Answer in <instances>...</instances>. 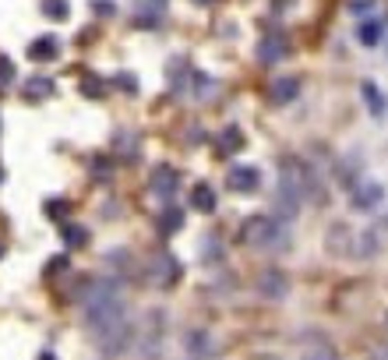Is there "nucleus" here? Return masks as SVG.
<instances>
[{
    "label": "nucleus",
    "instance_id": "obj_1",
    "mask_svg": "<svg viewBox=\"0 0 388 360\" xmlns=\"http://www.w3.org/2000/svg\"><path fill=\"white\" fill-rule=\"evenodd\" d=\"M81 308H85V328L92 336L106 332L110 325L116 321H127V300L121 293V286H116L113 279H96V283H88V293L81 300Z\"/></svg>",
    "mask_w": 388,
    "mask_h": 360
},
{
    "label": "nucleus",
    "instance_id": "obj_2",
    "mask_svg": "<svg viewBox=\"0 0 388 360\" xmlns=\"http://www.w3.org/2000/svg\"><path fill=\"white\" fill-rule=\"evenodd\" d=\"M279 237H283V226L272 219V216H251L244 223V240L251 248H279Z\"/></svg>",
    "mask_w": 388,
    "mask_h": 360
},
{
    "label": "nucleus",
    "instance_id": "obj_3",
    "mask_svg": "<svg viewBox=\"0 0 388 360\" xmlns=\"http://www.w3.org/2000/svg\"><path fill=\"white\" fill-rule=\"evenodd\" d=\"M181 261H176L170 251H156L152 258H148V265H145V279L152 283V286H170V283H176L181 279Z\"/></svg>",
    "mask_w": 388,
    "mask_h": 360
},
{
    "label": "nucleus",
    "instance_id": "obj_4",
    "mask_svg": "<svg viewBox=\"0 0 388 360\" xmlns=\"http://www.w3.org/2000/svg\"><path fill=\"white\" fill-rule=\"evenodd\" d=\"M226 184H229V191H236V194H254V191L261 188V170H258V166H233V170L226 173Z\"/></svg>",
    "mask_w": 388,
    "mask_h": 360
},
{
    "label": "nucleus",
    "instance_id": "obj_5",
    "mask_svg": "<svg viewBox=\"0 0 388 360\" xmlns=\"http://www.w3.org/2000/svg\"><path fill=\"white\" fill-rule=\"evenodd\" d=\"M385 201V188L378 184V180H360V184L353 188V208L356 212H371V208H378Z\"/></svg>",
    "mask_w": 388,
    "mask_h": 360
},
{
    "label": "nucleus",
    "instance_id": "obj_6",
    "mask_svg": "<svg viewBox=\"0 0 388 360\" xmlns=\"http://www.w3.org/2000/svg\"><path fill=\"white\" fill-rule=\"evenodd\" d=\"M148 191L159 194V198H170V194L176 191V170H173L170 163H159V166L152 170V180H148Z\"/></svg>",
    "mask_w": 388,
    "mask_h": 360
},
{
    "label": "nucleus",
    "instance_id": "obj_7",
    "mask_svg": "<svg viewBox=\"0 0 388 360\" xmlns=\"http://www.w3.org/2000/svg\"><path fill=\"white\" fill-rule=\"evenodd\" d=\"M134 8H138V25H145V28H152V25H159V18H163V11H166V0H134Z\"/></svg>",
    "mask_w": 388,
    "mask_h": 360
},
{
    "label": "nucleus",
    "instance_id": "obj_8",
    "mask_svg": "<svg viewBox=\"0 0 388 360\" xmlns=\"http://www.w3.org/2000/svg\"><path fill=\"white\" fill-rule=\"evenodd\" d=\"M184 346H187L194 357H198V353H201V357H212V353H216V339L208 336L205 328H191V332L184 336Z\"/></svg>",
    "mask_w": 388,
    "mask_h": 360
},
{
    "label": "nucleus",
    "instance_id": "obj_9",
    "mask_svg": "<svg viewBox=\"0 0 388 360\" xmlns=\"http://www.w3.org/2000/svg\"><path fill=\"white\" fill-rule=\"evenodd\" d=\"M283 53H286L283 36H265L258 43V60H261V64H276V60H283Z\"/></svg>",
    "mask_w": 388,
    "mask_h": 360
},
{
    "label": "nucleus",
    "instance_id": "obj_10",
    "mask_svg": "<svg viewBox=\"0 0 388 360\" xmlns=\"http://www.w3.org/2000/svg\"><path fill=\"white\" fill-rule=\"evenodd\" d=\"M191 205L198 208V212H216V191L208 180H198L194 191H191Z\"/></svg>",
    "mask_w": 388,
    "mask_h": 360
},
{
    "label": "nucleus",
    "instance_id": "obj_11",
    "mask_svg": "<svg viewBox=\"0 0 388 360\" xmlns=\"http://www.w3.org/2000/svg\"><path fill=\"white\" fill-rule=\"evenodd\" d=\"M286 290H289V283H286V276L279 272V268H268V272L261 276V293L265 297H286Z\"/></svg>",
    "mask_w": 388,
    "mask_h": 360
},
{
    "label": "nucleus",
    "instance_id": "obj_12",
    "mask_svg": "<svg viewBox=\"0 0 388 360\" xmlns=\"http://www.w3.org/2000/svg\"><path fill=\"white\" fill-rule=\"evenodd\" d=\"M53 92H57V85L50 78H43V74H36V78L25 81V99H36L39 103V99H50Z\"/></svg>",
    "mask_w": 388,
    "mask_h": 360
},
{
    "label": "nucleus",
    "instance_id": "obj_13",
    "mask_svg": "<svg viewBox=\"0 0 388 360\" xmlns=\"http://www.w3.org/2000/svg\"><path fill=\"white\" fill-rule=\"evenodd\" d=\"M57 53H61V43H57L53 36H39L32 46H28V57L39 60V64H43V60H53Z\"/></svg>",
    "mask_w": 388,
    "mask_h": 360
},
{
    "label": "nucleus",
    "instance_id": "obj_14",
    "mask_svg": "<svg viewBox=\"0 0 388 360\" xmlns=\"http://www.w3.org/2000/svg\"><path fill=\"white\" fill-rule=\"evenodd\" d=\"M296 96H300V81L296 78H279L272 85V103H293Z\"/></svg>",
    "mask_w": 388,
    "mask_h": 360
},
{
    "label": "nucleus",
    "instance_id": "obj_15",
    "mask_svg": "<svg viewBox=\"0 0 388 360\" xmlns=\"http://www.w3.org/2000/svg\"><path fill=\"white\" fill-rule=\"evenodd\" d=\"M181 226H184V212H181L176 205H166V208H163V216H159V233H163V237H170V233L181 230Z\"/></svg>",
    "mask_w": 388,
    "mask_h": 360
},
{
    "label": "nucleus",
    "instance_id": "obj_16",
    "mask_svg": "<svg viewBox=\"0 0 388 360\" xmlns=\"http://www.w3.org/2000/svg\"><path fill=\"white\" fill-rule=\"evenodd\" d=\"M113 152H116V156H124V159H134V156H138V134L121 131V134L113 138Z\"/></svg>",
    "mask_w": 388,
    "mask_h": 360
},
{
    "label": "nucleus",
    "instance_id": "obj_17",
    "mask_svg": "<svg viewBox=\"0 0 388 360\" xmlns=\"http://www.w3.org/2000/svg\"><path fill=\"white\" fill-rule=\"evenodd\" d=\"M219 145H223V152H226V156H233V152H241V148H244V134H241V128H236V124H229V128L223 131Z\"/></svg>",
    "mask_w": 388,
    "mask_h": 360
},
{
    "label": "nucleus",
    "instance_id": "obj_18",
    "mask_svg": "<svg viewBox=\"0 0 388 360\" xmlns=\"http://www.w3.org/2000/svg\"><path fill=\"white\" fill-rule=\"evenodd\" d=\"M381 36H385V25H381L378 18H367V21L360 25V43H364V46H378Z\"/></svg>",
    "mask_w": 388,
    "mask_h": 360
},
{
    "label": "nucleus",
    "instance_id": "obj_19",
    "mask_svg": "<svg viewBox=\"0 0 388 360\" xmlns=\"http://www.w3.org/2000/svg\"><path fill=\"white\" fill-rule=\"evenodd\" d=\"M81 92H85L88 99H103V96H106V81H103L99 74H85V78H81Z\"/></svg>",
    "mask_w": 388,
    "mask_h": 360
},
{
    "label": "nucleus",
    "instance_id": "obj_20",
    "mask_svg": "<svg viewBox=\"0 0 388 360\" xmlns=\"http://www.w3.org/2000/svg\"><path fill=\"white\" fill-rule=\"evenodd\" d=\"M360 92H364V99H367V106H371L374 113H385V99H381V92H378V85H374V81H364V85H360Z\"/></svg>",
    "mask_w": 388,
    "mask_h": 360
},
{
    "label": "nucleus",
    "instance_id": "obj_21",
    "mask_svg": "<svg viewBox=\"0 0 388 360\" xmlns=\"http://www.w3.org/2000/svg\"><path fill=\"white\" fill-rule=\"evenodd\" d=\"M201 258H205L208 265H216V261L223 258V248H219L216 233H208V237H205V244H201Z\"/></svg>",
    "mask_w": 388,
    "mask_h": 360
},
{
    "label": "nucleus",
    "instance_id": "obj_22",
    "mask_svg": "<svg viewBox=\"0 0 388 360\" xmlns=\"http://www.w3.org/2000/svg\"><path fill=\"white\" fill-rule=\"evenodd\" d=\"M64 244H68V248L88 244V230H85V226H64Z\"/></svg>",
    "mask_w": 388,
    "mask_h": 360
},
{
    "label": "nucleus",
    "instance_id": "obj_23",
    "mask_svg": "<svg viewBox=\"0 0 388 360\" xmlns=\"http://www.w3.org/2000/svg\"><path fill=\"white\" fill-rule=\"evenodd\" d=\"M43 14L64 21V18H68V0H43Z\"/></svg>",
    "mask_w": 388,
    "mask_h": 360
},
{
    "label": "nucleus",
    "instance_id": "obj_24",
    "mask_svg": "<svg viewBox=\"0 0 388 360\" xmlns=\"http://www.w3.org/2000/svg\"><path fill=\"white\" fill-rule=\"evenodd\" d=\"M304 360H339V353H336L332 346H311V350L304 353Z\"/></svg>",
    "mask_w": 388,
    "mask_h": 360
},
{
    "label": "nucleus",
    "instance_id": "obj_25",
    "mask_svg": "<svg viewBox=\"0 0 388 360\" xmlns=\"http://www.w3.org/2000/svg\"><path fill=\"white\" fill-rule=\"evenodd\" d=\"M360 237H364V240H360V248H356V254H360V258H364V254H378V248H381L378 240H374L378 233H360Z\"/></svg>",
    "mask_w": 388,
    "mask_h": 360
},
{
    "label": "nucleus",
    "instance_id": "obj_26",
    "mask_svg": "<svg viewBox=\"0 0 388 360\" xmlns=\"http://www.w3.org/2000/svg\"><path fill=\"white\" fill-rule=\"evenodd\" d=\"M11 81H14V64L8 57H0V88H8Z\"/></svg>",
    "mask_w": 388,
    "mask_h": 360
},
{
    "label": "nucleus",
    "instance_id": "obj_27",
    "mask_svg": "<svg viewBox=\"0 0 388 360\" xmlns=\"http://www.w3.org/2000/svg\"><path fill=\"white\" fill-rule=\"evenodd\" d=\"M374 4H378V0H349V11L353 14H371Z\"/></svg>",
    "mask_w": 388,
    "mask_h": 360
},
{
    "label": "nucleus",
    "instance_id": "obj_28",
    "mask_svg": "<svg viewBox=\"0 0 388 360\" xmlns=\"http://www.w3.org/2000/svg\"><path fill=\"white\" fill-rule=\"evenodd\" d=\"M46 216H50V219H64V216H68V201H50V205H46Z\"/></svg>",
    "mask_w": 388,
    "mask_h": 360
},
{
    "label": "nucleus",
    "instance_id": "obj_29",
    "mask_svg": "<svg viewBox=\"0 0 388 360\" xmlns=\"http://www.w3.org/2000/svg\"><path fill=\"white\" fill-rule=\"evenodd\" d=\"M92 8H96L99 14H106V18L116 14V4H113V0H92Z\"/></svg>",
    "mask_w": 388,
    "mask_h": 360
},
{
    "label": "nucleus",
    "instance_id": "obj_30",
    "mask_svg": "<svg viewBox=\"0 0 388 360\" xmlns=\"http://www.w3.org/2000/svg\"><path fill=\"white\" fill-rule=\"evenodd\" d=\"M64 265H68V258H53V261H50V272H61Z\"/></svg>",
    "mask_w": 388,
    "mask_h": 360
},
{
    "label": "nucleus",
    "instance_id": "obj_31",
    "mask_svg": "<svg viewBox=\"0 0 388 360\" xmlns=\"http://www.w3.org/2000/svg\"><path fill=\"white\" fill-rule=\"evenodd\" d=\"M116 81H121V85L127 88V92H131V88H134V78H131V74H121V78H116Z\"/></svg>",
    "mask_w": 388,
    "mask_h": 360
},
{
    "label": "nucleus",
    "instance_id": "obj_32",
    "mask_svg": "<svg viewBox=\"0 0 388 360\" xmlns=\"http://www.w3.org/2000/svg\"><path fill=\"white\" fill-rule=\"evenodd\" d=\"M0 258H4V240H0Z\"/></svg>",
    "mask_w": 388,
    "mask_h": 360
},
{
    "label": "nucleus",
    "instance_id": "obj_33",
    "mask_svg": "<svg viewBox=\"0 0 388 360\" xmlns=\"http://www.w3.org/2000/svg\"><path fill=\"white\" fill-rule=\"evenodd\" d=\"M198 4H216V0H198Z\"/></svg>",
    "mask_w": 388,
    "mask_h": 360
},
{
    "label": "nucleus",
    "instance_id": "obj_34",
    "mask_svg": "<svg viewBox=\"0 0 388 360\" xmlns=\"http://www.w3.org/2000/svg\"><path fill=\"white\" fill-rule=\"evenodd\" d=\"M0 180H4V170H0Z\"/></svg>",
    "mask_w": 388,
    "mask_h": 360
},
{
    "label": "nucleus",
    "instance_id": "obj_35",
    "mask_svg": "<svg viewBox=\"0 0 388 360\" xmlns=\"http://www.w3.org/2000/svg\"><path fill=\"white\" fill-rule=\"evenodd\" d=\"M385 360H388V357H385Z\"/></svg>",
    "mask_w": 388,
    "mask_h": 360
}]
</instances>
